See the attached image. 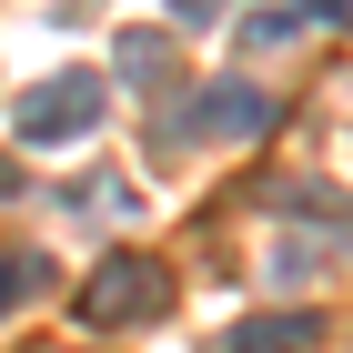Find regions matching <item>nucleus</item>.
<instances>
[{"instance_id": "obj_5", "label": "nucleus", "mask_w": 353, "mask_h": 353, "mask_svg": "<svg viewBox=\"0 0 353 353\" xmlns=\"http://www.w3.org/2000/svg\"><path fill=\"white\" fill-rule=\"evenodd\" d=\"M121 81H141V91L172 81V41L162 30H121Z\"/></svg>"}, {"instance_id": "obj_6", "label": "nucleus", "mask_w": 353, "mask_h": 353, "mask_svg": "<svg viewBox=\"0 0 353 353\" xmlns=\"http://www.w3.org/2000/svg\"><path fill=\"white\" fill-rule=\"evenodd\" d=\"M41 283H51V263H41V252H10V243H0V313H10V303H30Z\"/></svg>"}, {"instance_id": "obj_7", "label": "nucleus", "mask_w": 353, "mask_h": 353, "mask_svg": "<svg viewBox=\"0 0 353 353\" xmlns=\"http://www.w3.org/2000/svg\"><path fill=\"white\" fill-rule=\"evenodd\" d=\"M283 41H303V10H252L243 21V51H283Z\"/></svg>"}, {"instance_id": "obj_4", "label": "nucleus", "mask_w": 353, "mask_h": 353, "mask_svg": "<svg viewBox=\"0 0 353 353\" xmlns=\"http://www.w3.org/2000/svg\"><path fill=\"white\" fill-rule=\"evenodd\" d=\"M313 343H323L313 313H252V323L222 333V353H313Z\"/></svg>"}, {"instance_id": "obj_2", "label": "nucleus", "mask_w": 353, "mask_h": 353, "mask_svg": "<svg viewBox=\"0 0 353 353\" xmlns=\"http://www.w3.org/2000/svg\"><path fill=\"white\" fill-rule=\"evenodd\" d=\"M101 71H51V81H30L21 111H10V132L30 141V152H61V141H81L91 121H101Z\"/></svg>"}, {"instance_id": "obj_8", "label": "nucleus", "mask_w": 353, "mask_h": 353, "mask_svg": "<svg viewBox=\"0 0 353 353\" xmlns=\"http://www.w3.org/2000/svg\"><path fill=\"white\" fill-rule=\"evenodd\" d=\"M313 21H353V0H313Z\"/></svg>"}, {"instance_id": "obj_1", "label": "nucleus", "mask_w": 353, "mask_h": 353, "mask_svg": "<svg viewBox=\"0 0 353 353\" xmlns=\"http://www.w3.org/2000/svg\"><path fill=\"white\" fill-rule=\"evenodd\" d=\"M162 313H172V272L152 263V252H101V263H91V283H81V323L121 333V323H162Z\"/></svg>"}, {"instance_id": "obj_3", "label": "nucleus", "mask_w": 353, "mask_h": 353, "mask_svg": "<svg viewBox=\"0 0 353 353\" xmlns=\"http://www.w3.org/2000/svg\"><path fill=\"white\" fill-rule=\"evenodd\" d=\"M182 121H192V132H212V141H263L272 101H263L252 81H202V91L182 101Z\"/></svg>"}]
</instances>
